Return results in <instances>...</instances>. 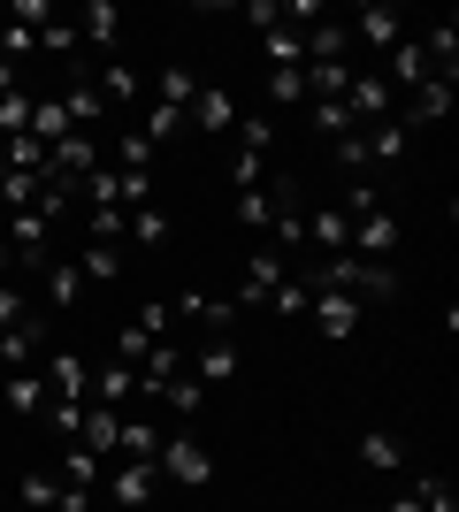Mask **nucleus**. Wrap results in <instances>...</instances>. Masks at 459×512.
I'll use <instances>...</instances> for the list:
<instances>
[{
  "mask_svg": "<svg viewBox=\"0 0 459 512\" xmlns=\"http://www.w3.org/2000/svg\"><path fill=\"white\" fill-rule=\"evenodd\" d=\"M153 467H161V482H176V490H207L215 482V459L199 451V436H161V451H153Z\"/></svg>",
  "mask_w": 459,
  "mask_h": 512,
  "instance_id": "nucleus-1",
  "label": "nucleus"
},
{
  "mask_svg": "<svg viewBox=\"0 0 459 512\" xmlns=\"http://www.w3.org/2000/svg\"><path fill=\"white\" fill-rule=\"evenodd\" d=\"M100 497H108L115 512H146L153 497H161V467H146V459H115V467L100 474Z\"/></svg>",
  "mask_w": 459,
  "mask_h": 512,
  "instance_id": "nucleus-2",
  "label": "nucleus"
},
{
  "mask_svg": "<svg viewBox=\"0 0 459 512\" xmlns=\"http://www.w3.org/2000/svg\"><path fill=\"white\" fill-rule=\"evenodd\" d=\"M391 100H398V92L383 85V69H352V85H345V115H352L360 130L391 123Z\"/></svg>",
  "mask_w": 459,
  "mask_h": 512,
  "instance_id": "nucleus-3",
  "label": "nucleus"
},
{
  "mask_svg": "<svg viewBox=\"0 0 459 512\" xmlns=\"http://www.w3.org/2000/svg\"><path fill=\"white\" fill-rule=\"evenodd\" d=\"M306 321H314L329 344H352V337H360V299H352V291H314Z\"/></svg>",
  "mask_w": 459,
  "mask_h": 512,
  "instance_id": "nucleus-4",
  "label": "nucleus"
},
{
  "mask_svg": "<svg viewBox=\"0 0 459 512\" xmlns=\"http://www.w3.org/2000/svg\"><path fill=\"white\" fill-rule=\"evenodd\" d=\"M284 276H291V260L276 253V245H261V253L245 260V276H238V299H230V306H238V314H245V306H268V291H276Z\"/></svg>",
  "mask_w": 459,
  "mask_h": 512,
  "instance_id": "nucleus-5",
  "label": "nucleus"
},
{
  "mask_svg": "<svg viewBox=\"0 0 459 512\" xmlns=\"http://www.w3.org/2000/svg\"><path fill=\"white\" fill-rule=\"evenodd\" d=\"M345 253H360V260H391L398 253V214L391 207H368L360 222H352V245Z\"/></svg>",
  "mask_w": 459,
  "mask_h": 512,
  "instance_id": "nucleus-6",
  "label": "nucleus"
},
{
  "mask_svg": "<svg viewBox=\"0 0 459 512\" xmlns=\"http://www.w3.org/2000/svg\"><path fill=\"white\" fill-rule=\"evenodd\" d=\"M39 375H46V390H54V398H92V367L77 360V352H62V344H46Z\"/></svg>",
  "mask_w": 459,
  "mask_h": 512,
  "instance_id": "nucleus-7",
  "label": "nucleus"
},
{
  "mask_svg": "<svg viewBox=\"0 0 459 512\" xmlns=\"http://www.w3.org/2000/svg\"><path fill=\"white\" fill-rule=\"evenodd\" d=\"M345 39H360V46H368V54H391V46L406 39V16H398V8H360Z\"/></svg>",
  "mask_w": 459,
  "mask_h": 512,
  "instance_id": "nucleus-8",
  "label": "nucleus"
},
{
  "mask_svg": "<svg viewBox=\"0 0 459 512\" xmlns=\"http://www.w3.org/2000/svg\"><path fill=\"white\" fill-rule=\"evenodd\" d=\"M192 130H207V138H238V100L222 85H199V100H192Z\"/></svg>",
  "mask_w": 459,
  "mask_h": 512,
  "instance_id": "nucleus-9",
  "label": "nucleus"
},
{
  "mask_svg": "<svg viewBox=\"0 0 459 512\" xmlns=\"http://www.w3.org/2000/svg\"><path fill=\"white\" fill-rule=\"evenodd\" d=\"M161 436H169V428L153 421L146 406H131V413H123V436H115V459H146V467H153V451H161Z\"/></svg>",
  "mask_w": 459,
  "mask_h": 512,
  "instance_id": "nucleus-10",
  "label": "nucleus"
},
{
  "mask_svg": "<svg viewBox=\"0 0 459 512\" xmlns=\"http://www.w3.org/2000/svg\"><path fill=\"white\" fill-rule=\"evenodd\" d=\"M46 398H54V390H46V375H39V367H23V375H8V383H0V406L16 413V421H39V413H46Z\"/></svg>",
  "mask_w": 459,
  "mask_h": 512,
  "instance_id": "nucleus-11",
  "label": "nucleus"
},
{
  "mask_svg": "<svg viewBox=\"0 0 459 512\" xmlns=\"http://www.w3.org/2000/svg\"><path fill=\"white\" fill-rule=\"evenodd\" d=\"M92 406H115V413H131V406H138V367L108 360L100 375H92Z\"/></svg>",
  "mask_w": 459,
  "mask_h": 512,
  "instance_id": "nucleus-12",
  "label": "nucleus"
},
{
  "mask_svg": "<svg viewBox=\"0 0 459 512\" xmlns=\"http://www.w3.org/2000/svg\"><path fill=\"white\" fill-rule=\"evenodd\" d=\"M77 39L108 54V46L123 39V8H115V0H85V8H77Z\"/></svg>",
  "mask_w": 459,
  "mask_h": 512,
  "instance_id": "nucleus-13",
  "label": "nucleus"
},
{
  "mask_svg": "<svg viewBox=\"0 0 459 512\" xmlns=\"http://www.w3.org/2000/svg\"><path fill=\"white\" fill-rule=\"evenodd\" d=\"M429 77H437V69H429V54H421V39H398L391 54H383V85H429Z\"/></svg>",
  "mask_w": 459,
  "mask_h": 512,
  "instance_id": "nucleus-14",
  "label": "nucleus"
},
{
  "mask_svg": "<svg viewBox=\"0 0 459 512\" xmlns=\"http://www.w3.org/2000/svg\"><path fill=\"white\" fill-rule=\"evenodd\" d=\"M92 92H100V107H138V100H146V85H138V69H131V62H100Z\"/></svg>",
  "mask_w": 459,
  "mask_h": 512,
  "instance_id": "nucleus-15",
  "label": "nucleus"
},
{
  "mask_svg": "<svg viewBox=\"0 0 459 512\" xmlns=\"http://www.w3.org/2000/svg\"><path fill=\"white\" fill-rule=\"evenodd\" d=\"M169 237H176L169 207H138V214H131V230H123V245H138V253H169Z\"/></svg>",
  "mask_w": 459,
  "mask_h": 512,
  "instance_id": "nucleus-16",
  "label": "nucleus"
},
{
  "mask_svg": "<svg viewBox=\"0 0 459 512\" xmlns=\"http://www.w3.org/2000/svg\"><path fill=\"white\" fill-rule=\"evenodd\" d=\"M452 85H459V77H429V85H414V100H406V130H414V123H444V115H452Z\"/></svg>",
  "mask_w": 459,
  "mask_h": 512,
  "instance_id": "nucleus-17",
  "label": "nucleus"
},
{
  "mask_svg": "<svg viewBox=\"0 0 459 512\" xmlns=\"http://www.w3.org/2000/svg\"><path fill=\"white\" fill-rule=\"evenodd\" d=\"M115 436H123V413H115V406H92V398H85V428H77V444H85L92 459H108Z\"/></svg>",
  "mask_w": 459,
  "mask_h": 512,
  "instance_id": "nucleus-18",
  "label": "nucleus"
},
{
  "mask_svg": "<svg viewBox=\"0 0 459 512\" xmlns=\"http://www.w3.org/2000/svg\"><path fill=\"white\" fill-rule=\"evenodd\" d=\"M199 390H222L230 375H238V337H207V352H199Z\"/></svg>",
  "mask_w": 459,
  "mask_h": 512,
  "instance_id": "nucleus-19",
  "label": "nucleus"
},
{
  "mask_svg": "<svg viewBox=\"0 0 459 512\" xmlns=\"http://www.w3.org/2000/svg\"><path fill=\"white\" fill-rule=\"evenodd\" d=\"M100 161H108V169H123V176H131V169H153V138H146V130H115V138H108V153H100Z\"/></svg>",
  "mask_w": 459,
  "mask_h": 512,
  "instance_id": "nucleus-20",
  "label": "nucleus"
},
{
  "mask_svg": "<svg viewBox=\"0 0 459 512\" xmlns=\"http://www.w3.org/2000/svg\"><path fill=\"white\" fill-rule=\"evenodd\" d=\"M77 299H85V276H77V260H54V268H46V321L69 314Z\"/></svg>",
  "mask_w": 459,
  "mask_h": 512,
  "instance_id": "nucleus-21",
  "label": "nucleus"
},
{
  "mask_svg": "<svg viewBox=\"0 0 459 512\" xmlns=\"http://www.w3.org/2000/svg\"><path fill=\"white\" fill-rule=\"evenodd\" d=\"M306 306H314V276L306 268H291L276 291H268V314H284V321H306Z\"/></svg>",
  "mask_w": 459,
  "mask_h": 512,
  "instance_id": "nucleus-22",
  "label": "nucleus"
},
{
  "mask_svg": "<svg viewBox=\"0 0 459 512\" xmlns=\"http://www.w3.org/2000/svg\"><path fill=\"white\" fill-rule=\"evenodd\" d=\"M306 245H314V253H345V245H352V222L337 207H314V214H306Z\"/></svg>",
  "mask_w": 459,
  "mask_h": 512,
  "instance_id": "nucleus-23",
  "label": "nucleus"
},
{
  "mask_svg": "<svg viewBox=\"0 0 459 512\" xmlns=\"http://www.w3.org/2000/svg\"><path fill=\"white\" fill-rule=\"evenodd\" d=\"M54 474H62V490H100V459H92L85 444H69V451H54Z\"/></svg>",
  "mask_w": 459,
  "mask_h": 512,
  "instance_id": "nucleus-24",
  "label": "nucleus"
},
{
  "mask_svg": "<svg viewBox=\"0 0 459 512\" xmlns=\"http://www.w3.org/2000/svg\"><path fill=\"white\" fill-rule=\"evenodd\" d=\"M360 467L368 474H398L406 467V444H398L391 428H368V436H360Z\"/></svg>",
  "mask_w": 459,
  "mask_h": 512,
  "instance_id": "nucleus-25",
  "label": "nucleus"
},
{
  "mask_svg": "<svg viewBox=\"0 0 459 512\" xmlns=\"http://www.w3.org/2000/svg\"><path fill=\"white\" fill-rule=\"evenodd\" d=\"M146 92H153L161 107H184V115H192V100H199V77L169 62V69H153V85H146Z\"/></svg>",
  "mask_w": 459,
  "mask_h": 512,
  "instance_id": "nucleus-26",
  "label": "nucleus"
},
{
  "mask_svg": "<svg viewBox=\"0 0 459 512\" xmlns=\"http://www.w3.org/2000/svg\"><path fill=\"white\" fill-rule=\"evenodd\" d=\"M77 276H85V283H115V276H123V245H100V237H85Z\"/></svg>",
  "mask_w": 459,
  "mask_h": 512,
  "instance_id": "nucleus-27",
  "label": "nucleus"
},
{
  "mask_svg": "<svg viewBox=\"0 0 459 512\" xmlns=\"http://www.w3.org/2000/svg\"><path fill=\"white\" fill-rule=\"evenodd\" d=\"M16 497H23V512H54V505H62V474H54V467H31L16 482Z\"/></svg>",
  "mask_w": 459,
  "mask_h": 512,
  "instance_id": "nucleus-28",
  "label": "nucleus"
},
{
  "mask_svg": "<svg viewBox=\"0 0 459 512\" xmlns=\"http://www.w3.org/2000/svg\"><path fill=\"white\" fill-rule=\"evenodd\" d=\"M306 123H314V138H329V146H337V138H352V115H345V100H306Z\"/></svg>",
  "mask_w": 459,
  "mask_h": 512,
  "instance_id": "nucleus-29",
  "label": "nucleus"
},
{
  "mask_svg": "<svg viewBox=\"0 0 459 512\" xmlns=\"http://www.w3.org/2000/svg\"><path fill=\"white\" fill-rule=\"evenodd\" d=\"M406 153H414V130L406 123H375L368 130V161L375 169H383V161H406Z\"/></svg>",
  "mask_w": 459,
  "mask_h": 512,
  "instance_id": "nucleus-30",
  "label": "nucleus"
},
{
  "mask_svg": "<svg viewBox=\"0 0 459 512\" xmlns=\"http://www.w3.org/2000/svg\"><path fill=\"white\" fill-rule=\"evenodd\" d=\"M39 192H46L39 176H23V169H0V207H8V214H23V207H39Z\"/></svg>",
  "mask_w": 459,
  "mask_h": 512,
  "instance_id": "nucleus-31",
  "label": "nucleus"
},
{
  "mask_svg": "<svg viewBox=\"0 0 459 512\" xmlns=\"http://www.w3.org/2000/svg\"><path fill=\"white\" fill-rule=\"evenodd\" d=\"M31 107H39V100H31V92H0V138H23V130H31Z\"/></svg>",
  "mask_w": 459,
  "mask_h": 512,
  "instance_id": "nucleus-32",
  "label": "nucleus"
},
{
  "mask_svg": "<svg viewBox=\"0 0 459 512\" xmlns=\"http://www.w3.org/2000/svg\"><path fill=\"white\" fill-rule=\"evenodd\" d=\"M153 138V146H161V138H176V130H192V115H184V107H161V100H146V123H138Z\"/></svg>",
  "mask_w": 459,
  "mask_h": 512,
  "instance_id": "nucleus-33",
  "label": "nucleus"
},
{
  "mask_svg": "<svg viewBox=\"0 0 459 512\" xmlns=\"http://www.w3.org/2000/svg\"><path fill=\"white\" fill-rule=\"evenodd\" d=\"M268 222H276V192H238V230L261 237Z\"/></svg>",
  "mask_w": 459,
  "mask_h": 512,
  "instance_id": "nucleus-34",
  "label": "nucleus"
},
{
  "mask_svg": "<svg viewBox=\"0 0 459 512\" xmlns=\"http://www.w3.org/2000/svg\"><path fill=\"white\" fill-rule=\"evenodd\" d=\"M268 100L276 107H306V69H268Z\"/></svg>",
  "mask_w": 459,
  "mask_h": 512,
  "instance_id": "nucleus-35",
  "label": "nucleus"
},
{
  "mask_svg": "<svg viewBox=\"0 0 459 512\" xmlns=\"http://www.w3.org/2000/svg\"><path fill=\"white\" fill-rule=\"evenodd\" d=\"M23 321H39V314H31V299H23V283L0 276V329H23Z\"/></svg>",
  "mask_w": 459,
  "mask_h": 512,
  "instance_id": "nucleus-36",
  "label": "nucleus"
},
{
  "mask_svg": "<svg viewBox=\"0 0 459 512\" xmlns=\"http://www.w3.org/2000/svg\"><path fill=\"white\" fill-rule=\"evenodd\" d=\"M161 398H169V413H176V421H192V413H199V398H207V390H199V375H176V383L161 390Z\"/></svg>",
  "mask_w": 459,
  "mask_h": 512,
  "instance_id": "nucleus-37",
  "label": "nucleus"
},
{
  "mask_svg": "<svg viewBox=\"0 0 459 512\" xmlns=\"http://www.w3.org/2000/svg\"><path fill=\"white\" fill-rule=\"evenodd\" d=\"M414 497H421V512H459V497H452V482H444V474H421Z\"/></svg>",
  "mask_w": 459,
  "mask_h": 512,
  "instance_id": "nucleus-38",
  "label": "nucleus"
},
{
  "mask_svg": "<svg viewBox=\"0 0 459 512\" xmlns=\"http://www.w3.org/2000/svg\"><path fill=\"white\" fill-rule=\"evenodd\" d=\"M39 46L46 54H77V23H39Z\"/></svg>",
  "mask_w": 459,
  "mask_h": 512,
  "instance_id": "nucleus-39",
  "label": "nucleus"
},
{
  "mask_svg": "<svg viewBox=\"0 0 459 512\" xmlns=\"http://www.w3.org/2000/svg\"><path fill=\"white\" fill-rule=\"evenodd\" d=\"M383 512H421V497L406 490V497H391V505H383Z\"/></svg>",
  "mask_w": 459,
  "mask_h": 512,
  "instance_id": "nucleus-40",
  "label": "nucleus"
}]
</instances>
